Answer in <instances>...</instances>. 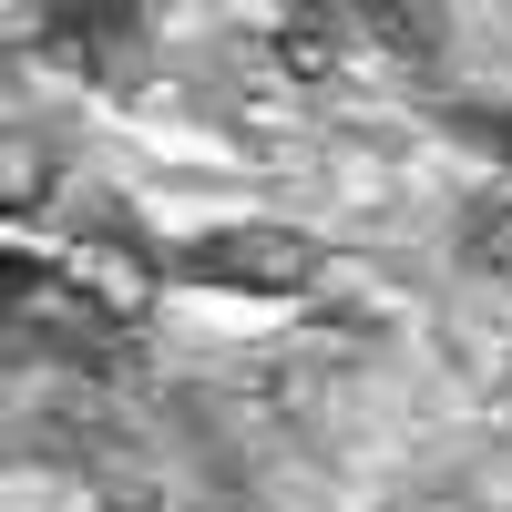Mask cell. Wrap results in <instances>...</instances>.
I'll use <instances>...</instances> for the list:
<instances>
[{
  "label": "cell",
  "mask_w": 512,
  "mask_h": 512,
  "mask_svg": "<svg viewBox=\"0 0 512 512\" xmlns=\"http://www.w3.org/2000/svg\"><path fill=\"white\" fill-rule=\"evenodd\" d=\"M62 277H72L82 308H103L113 328L154 308V267H144V246H134V236H82V246L62 256Z\"/></svg>",
  "instance_id": "cell-2"
},
{
  "label": "cell",
  "mask_w": 512,
  "mask_h": 512,
  "mask_svg": "<svg viewBox=\"0 0 512 512\" xmlns=\"http://www.w3.org/2000/svg\"><path fill=\"white\" fill-rule=\"evenodd\" d=\"M41 41H52L62 62L103 72V82H123V72L144 62V21H134V11H52V21H41Z\"/></svg>",
  "instance_id": "cell-3"
},
{
  "label": "cell",
  "mask_w": 512,
  "mask_h": 512,
  "mask_svg": "<svg viewBox=\"0 0 512 512\" xmlns=\"http://www.w3.org/2000/svg\"><path fill=\"white\" fill-rule=\"evenodd\" d=\"M185 267H195L205 287L297 297V287H318V236H297V226H216V236L185 246Z\"/></svg>",
  "instance_id": "cell-1"
},
{
  "label": "cell",
  "mask_w": 512,
  "mask_h": 512,
  "mask_svg": "<svg viewBox=\"0 0 512 512\" xmlns=\"http://www.w3.org/2000/svg\"><path fill=\"white\" fill-rule=\"evenodd\" d=\"M21 441L41 451V461H93V472H103V461H113V410L103 400H41L31 420H21Z\"/></svg>",
  "instance_id": "cell-4"
},
{
  "label": "cell",
  "mask_w": 512,
  "mask_h": 512,
  "mask_svg": "<svg viewBox=\"0 0 512 512\" xmlns=\"http://www.w3.org/2000/svg\"><path fill=\"white\" fill-rule=\"evenodd\" d=\"M359 31H379V41H390V52H431V11H359Z\"/></svg>",
  "instance_id": "cell-7"
},
{
  "label": "cell",
  "mask_w": 512,
  "mask_h": 512,
  "mask_svg": "<svg viewBox=\"0 0 512 512\" xmlns=\"http://www.w3.org/2000/svg\"><path fill=\"white\" fill-rule=\"evenodd\" d=\"M461 256H472L482 277H502V287H512V195H482L472 216H461Z\"/></svg>",
  "instance_id": "cell-6"
},
{
  "label": "cell",
  "mask_w": 512,
  "mask_h": 512,
  "mask_svg": "<svg viewBox=\"0 0 512 512\" xmlns=\"http://www.w3.org/2000/svg\"><path fill=\"white\" fill-rule=\"evenodd\" d=\"M267 52H277L287 72H308V82L338 72V11H287V21L267 31Z\"/></svg>",
  "instance_id": "cell-5"
}]
</instances>
